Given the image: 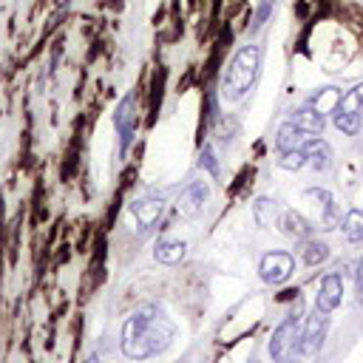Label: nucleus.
Wrapping results in <instances>:
<instances>
[{"mask_svg": "<svg viewBox=\"0 0 363 363\" xmlns=\"http://www.w3.org/2000/svg\"><path fill=\"white\" fill-rule=\"evenodd\" d=\"M326 329H329V318H326V312L315 309V312L306 318V323H303V332L298 335L295 352H298V354H303V357H315V354L320 352V346H323Z\"/></svg>", "mask_w": 363, "mask_h": 363, "instance_id": "nucleus-3", "label": "nucleus"}, {"mask_svg": "<svg viewBox=\"0 0 363 363\" xmlns=\"http://www.w3.org/2000/svg\"><path fill=\"white\" fill-rule=\"evenodd\" d=\"M278 164H281L284 170H301V167L306 164V153H303V147H298V150H289V153H281Z\"/></svg>", "mask_w": 363, "mask_h": 363, "instance_id": "nucleus-22", "label": "nucleus"}, {"mask_svg": "<svg viewBox=\"0 0 363 363\" xmlns=\"http://www.w3.org/2000/svg\"><path fill=\"white\" fill-rule=\"evenodd\" d=\"M113 128H116V136H119V150L125 153L136 136V128H139V113H136V96L128 94L119 99L116 111H113Z\"/></svg>", "mask_w": 363, "mask_h": 363, "instance_id": "nucleus-4", "label": "nucleus"}, {"mask_svg": "<svg viewBox=\"0 0 363 363\" xmlns=\"http://www.w3.org/2000/svg\"><path fill=\"white\" fill-rule=\"evenodd\" d=\"M173 335H176L173 320H167L156 306H142L122 326V354L128 360H147L164 352Z\"/></svg>", "mask_w": 363, "mask_h": 363, "instance_id": "nucleus-1", "label": "nucleus"}, {"mask_svg": "<svg viewBox=\"0 0 363 363\" xmlns=\"http://www.w3.org/2000/svg\"><path fill=\"white\" fill-rule=\"evenodd\" d=\"M272 11H275V0H261V6H258V11H255V20H252V31H258V28L269 20Z\"/></svg>", "mask_w": 363, "mask_h": 363, "instance_id": "nucleus-24", "label": "nucleus"}, {"mask_svg": "<svg viewBox=\"0 0 363 363\" xmlns=\"http://www.w3.org/2000/svg\"><path fill=\"white\" fill-rule=\"evenodd\" d=\"M199 164H201L213 179L221 173V170H218V162H216V153H213V147H210V145H204V150L199 153Z\"/></svg>", "mask_w": 363, "mask_h": 363, "instance_id": "nucleus-23", "label": "nucleus"}, {"mask_svg": "<svg viewBox=\"0 0 363 363\" xmlns=\"http://www.w3.org/2000/svg\"><path fill=\"white\" fill-rule=\"evenodd\" d=\"M303 153H306V164H312L318 173H323V170L332 167V147H329V142L312 136V139L303 145Z\"/></svg>", "mask_w": 363, "mask_h": 363, "instance_id": "nucleus-10", "label": "nucleus"}, {"mask_svg": "<svg viewBox=\"0 0 363 363\" xmlns=\"http://www.w3.org/2000/svg\"><path fill=\"white\" fill-rule=\"evenodd\" d=\"M278 227H281L286 235H292V238H309V233H312L309 221H306L301 213H295V210H284V213L278 216Z\"/></svg>", "mask_w": 363, "mask_h": 363, "instance_id": "nucleus-14", "label": "nucleus"}, {"mask_svg": "<svg viewBox=\"0 0 363 363\" xmlns=\"http://www.w3.org/2000/svg\"><path fill=\"white\" fill-rule=\"evenodd\" d=\"M357 301L363 303V258H360V264H357Z\"/></svg>", "mask_w": 363, "mask_h": 363, "instance_id": "nucleus-25", "label": "nucleus"}, {"mask_svg": "<svg viewBox=\"0 0 363 363\" xmlns=\"http://www.w3.org/2000/svg\"><path fill=\"white\" fill-rule=\"evenodd\" d=\"M335 113H357V116L363 113V82L354 85V88H349V91L340 96Z\"/></svg>", "mask_w": 363, "mask_h": 363, "instance_id": "nucleus-17", "label": "nucleus"}, {"mask_svg": "<svg viewBox=\"0 0 363 363\" xmlns=\"http://www.w3.org/2000/svg\"><path fill=\"white\" fill-rule=\"evenodd\" d=\"M281 363H284V360H281Z\"/></svg>", "mask_w": 363, "mask_h": 363, "instance_id": "nucleus-26", "label": "nucleus"}, {"mask_svg": "<svg viewBox=\"0 0 363 363\" xmlns=\"http://www.w3.org/2000/svg\"><path fill=\"white\" fill-rule=\"evenodd\" d=\"M340 298H343V281L337 272H326L323 281H320V289H318V301H315V309L320 312H332L340 306Z\"/></svg>", "mask_w": 363, "mask_h": 363, "instance_id": "nucleus-8", "label": "nucleus"}, {"mask_svg": "<svg viewBox=\"0 0 363 363\" xmlns=\"http://www.w3.org/2000/svg\"><path fill=\"white\" fill-rule=\"evenodd\" d=\"M340 230H343L346 241L360 244V241H363V210H352V213H346V218H343Z\"/></svg>", "mask_w": 363, "mask_h": 363, "instance_id": "nucleus-19", "label": "nucleus"}, {"mask_svg": "<svg viewBox=\"0 0 363 363\" xmlns=\"http://www.w3.org/2000/svg\"><path fill=\"white\" fill-rule=\"evenodd\" d=\"M301 258H303V264H309V267L323 264V261L329 258V247H326L323 241L306 238V241H303V250H301Z\"/></svg>", "mask_w": 363, "mask_h": 363, "instance_id": "nucleus-20", "label": "nucleus"}, {"mask_svg": "<svg viewBox=\"0 0 363 363\" xmlns=\"http://www.w3.org/2000/svg\"><path fill=\"white\" fill-rule=\"evenodd\" d=\"M289 122L295 125V128H301L303 133H309V136H320V130H323V113H318L312 105H306V108H298V111H292L289 113Z\"/></svg>", "mask_w": 363, "mask_h": 363, "instance_id": "nucleus-12", "label": "nucleus"}, {"mask_svg": "<svg viewBox=\"0 0 363 363\" xmlns=\"http://www.w3.org/2000/svg\"><path fill=\"white\" fill-rule=\"evenodd\" d=\"M340 91L337 88H320L315 96H312V108L318 111V113H335V108H337V102H340Z\"/></svg>", "mask_w": 363, "mask_h": 363, "instance_id": "nucleus-18", "label": "nucleus"}, {"mask_svg": "<svg viewBox=\"0 0 363 363\" xmlns=\"http://www.w3.org/2000/svg\"><path fill=\"white\" fill-rule=\"evenodd\" d=\"M258 68H261V48L258 45H241L238 54L233 57L227 74H224L221 96L227 102H238L252 88V82L258 77Z\"/></svg>", "mask_w": 363, "mask_h": 363, "instance_id": "nucleus-2", "label": "nucleus"}, {"mask_svg": "<svg viewBox=\"0 0 363 363\" xmlns=\"http://www.w3.org/2000/svg\"><path fill=\"white\" fill-rule=\"evenodd\" d=\"M130 213H133V218L147 230V227H153V224L162 218L164 201H162V199H139V201L130 204Z\"/></svg>", "mask_w": 363, "mask_h": 363, "instance_id": "nucleus-11", "label": "nucleus"}, {"mask_svg": "<svg viewBox=\"0 0 363 363\" xmlns=\"http://www.w3.org/2000/svg\"><path fill=\"white\" fill-rule=\"evenodd\" d=\"M335 125L337 130H343L346 136H354L360 130V116L357 113H335Z\"/></svg>", "mask_w": 363, "mask_h": 363, "instance_id": "nucleus-21", "label": "nucleus"}, {"mask_svg": "<svg viewBox=\"0 0 363 363\" xmlns=\"http://www.w3.org/2000/svg\"><path fill=\"white\" fill-rule=\"evenodd\" d=\"M184 252H187V244L179 241V238H162L156 244V250H153L159 264H179L184 258Z\"/></svg>", "mask_w": 363, "mask_h": 363, "instance_id": "nucleus-15", "label": "nucleus"}, {"mask_svg": "<svg viewBox=\"0 0 363 363\" xmlns=\"http://www.w3.org/2000/svg\"><path fill=\"white\" fill-rule=\"evenodd\" d=\"M207 196H210V190H207L204 182H190V184L179 193V199H176V210H179L182 216L193 218V216H199V213L204 210Z\"/></svg>", "mask_w": 363, "mask_h": 363, "instance_id": "nucleus-7", "label": "nucleus"}, {"mask_svg": "<svg viewBox=\"0 0 363 363\" xmlns=\"http://www.w3.org/2000/svg\"><path fill=\"white\" fill-rule=\"evenodd\" d=\"M298 320H301V301H298L295 312L286 315V318L278 323V329L272 332V340H269V357H272V360L281 363V360L286 357V352L298 343Z\"/></svg>", "mask_w": 363, "mask_h": 363, "instance_id": "nucleus-5", "label": "nucleus"}, {"mask_svg": "<svg viewBox=\"0 0 363 363\" xmlns=\"http://www.w3.org/2000/svg\"><path fill=\"white\" fill-rule=\"evenodd\" d=\"M306 196L320 201V224H323V230H335L340 224V210H337L332 193L326 187H306Z\"/></svg>", "mask_w": 363, "mask_h": 363, "instance_id": "nucleus-9", "label": "nucleus"}, {"mask_svg": "<svg viewBox=\"0 0 363 363\" xmlns=\"http://www.w3.org/2000/svg\"><path fill=\"white\" fill-rule=\"evenodd\" d=\"M252 216H255V221L261 224V227H272V224H278V201H272V199H258L255 204H252Z\"/></svg>", "mask_w": 363, "mask_h": 363, "instance_id": "nucleus-16", "label": "nucleus"}, {"mask_svg": "<svg viewBox=\"0 0 363 363\" xmlns=\"http://www.w3.org/2000/svg\"><path fill=\"white\" fill-rule=\"evenodd\" d=\"M258 272H261V278H264L267 284L278 286V284L289 281V275L295 272V258H292L289 252H284V250L267 252V255L261 258V264H258Z\"/></svg>", "mask_w": 363, "mask_h": 363, "instance_id": "nucleus-6", "label": "nucleus"}, {"mask_svg": "<svg viewBox=\"0 0 363 363\" xmlns=\"http://www.w3.org/2000/svg\"><path fill=\"white\" fill-rule=\"evenodd\" d=\"M309 139H312L309 133H303L301 128H295V125L286 119V122L278 128V136H275V147H278L281 153H289V150H298V147H303Z\"/></svg>", "mask_w": 363, "mask_h": 363, "instance_id": "nucleus-13", "label": "nucleus"}]
</instances>
